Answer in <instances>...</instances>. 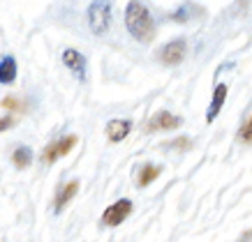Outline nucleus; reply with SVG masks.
Here are the masks:
<instances>
[{"label": "nucleus", "mask_w": 252, "mask_h": 242, "mask_svg": "<svg viewBox=\"0 0 252 242\" xmlns=\"http://www.w3.org/2000/svg\"><path fill=\"white\" fill-rule=\"evenodd\" d=\"M16 125L14 115H5V118H0V132H5V129H12Z\"/></svg>", "instance_id": "15"}, {"label": "nucleus", "mask_w": 252, "mask_h": 242, "mask_svg": "<svg viewBox=\"0 0 252 242\" xmlns=\"http://www.w3.org/2000/svg\"><path fill=\"white\" fill-rule=\"evenodd\" d=\"M162 173V166L158 164H144L139 168V175H137V187H148L151 182H155V178H160Z\"/></svg>", "instance_id": "12"}, {"label": "nucleus", "mask_w": 252, "mask_h": 242, "mask_svg": "<svg viewBox=\"0 0 252 242\" xmlns=\"http://www.w3.org/2000/svg\"><path fill=\"white\" fill-rule=\"evenodd\" d=\"M31 161H32V150L28 145H19L14 150V155H12V164H14L16 168H28Z\"/></svg>", "instance_id": "13"}, {"label": "nucleus", "mask_w": 252, "mask_h": 242, "mask_svg": "<svg viewBox=\"0 0 252 242\" xmlns=\"http://www.w3.org/2000/svg\"><path fill=\"white\" fill-rule=\"evenodd\" d=\"M238 138L245 141V143H252V115L243 122V127H241V132H238Z\"/></svg>", "instance_id": "14"}, {"label": "nucleus", "mask_w": 252, "mask_h": 242, "mask_svg": "<svg viewBox=\"0 0 252 242\" xmlns=\"http://www.w3.org/2000/svg\"><path fill=\"white\" fill-rule=\"evenodd\" d=\"M77 141L79 138L74 136V134H67V136H61V138H56V141H51V143L42 150V161H44L46 166H49V164H56L61 157L69 155V150L77 145Z\"/></svg>", "instance_id": "3"}, {"label": "nucleus", "mask_w": 252, "mask_h": 242, "mask_svg": "<svg viewBox=\"0 0 252 242\" xmlns=\"http://www.w3.org/2000/svg\"><path fill=\"white\" fill-rule=\"evenodd\" d=\"M63 62H65V67L72 69L81 81L86 79V72H84L86 69V58L79 51H74V49H65V51H63Z\"/></svg>", "instance_id": "9"}, {"label": "nucleus", "mask_w": 252, "mask_h": 242, "mask_svg": "<svg viewBox=\"0 0 252 242\" xmlns=\"http://www.w3.org/2000/svg\"><path fill=\"white\" fill-rule=\"evenodd\" d=\"M224 99H227V85L224 83H218L213 90V99H211V106H208L206 111V122H213L215 115L222 111V106H224Z\"/></svg>", "instance_id": "10"}, {"label": "nucleus", "mask_w": 252, "mask_h": 242, "mask_svg": "<svg viewBox=\"0 0 252 242\" xmlns=\"http://www.w3.org/2000/svg\"><path fill=\"white\" fill-rule=\"evenodd\" d=\"M125 26L130 35L141 44H148L155 39V21L151 9L141 2H127L125 7Z\"/></svg>", "instance_id": "1"}, {"label": "nucleus", "mask_w": 252, "mask_h": 242, "mask_svg": "<svg viewBox=\"0 0 252 242\" xmlns=\"http://www.w3.org/2000/svg\"><path fill=\"white\" fill-rule=\"evenodd\" d=\"M132 215V201L130 198H118L116 203H111L107 210L102 212V224L104 226H121L123 221Z\"/></svg>", "instance_id": "4"}, {"label": "nucleus", "mask_w": 252, "mask_h": 242, "mask_svg": "<svg viewBox=\"0 0 252 242\" xmlns=\"http://www.w3.org/2000/svg\"><path fill=\"white\" fill-rule=\"evenodd\" d=\"M109 23H111V5L95 0L88 5V26L95 35H104L109 30Z\"/></svg>", "instance_id": "2"}, {"label": "nucleus", "mask_w": 252, "mask_h": 242, "mask_svg": "<svg viewBox=\"0 0 252 242\" xmlns=\"http://www.w3.org/2000/svg\"><path fill=\"white\" fill-rule=\"evenodd\" d=\"M77 191H79V182L77 180L63 185L61 189H58V194H56V198H54V212H56V215H61V212L67 208L69 201L77 196Z\"/></svg>", "instance_id": "7"}, {"label": "nucleus", "mask_w": 252, "mask_h": 242, "mask_svg": "<svg viewBox=\"0 0 252 242\" xmlns=\"http://www.w3.org/2000/svg\"><path fill=\"white\" fill-rule=\"evenodd\" d=\"M238 242H252V228H250V231H245V233L241 235V240H238Z\"/></svg>", "instance_id": "16"}, {"label": "nucleus", "mask_w": 252, "mask_h": 242, "mask_svg": "<svg viewBox=\"0 0 252 242\" xmlns=\"http://www.w3.org/2000/svg\"><path fill=\"white\" fill-rule=\"evenodd\" d=\"M183 125V120L178 118V115L169 113V111H158V113L148 120V125H146V132H171V129H178Z\"/></svg>", "instance_id": "6"}, {"label": "nucleus", "mask_w": 252, "mask_h": 242, "mask_svg": "<svg viewBox=\"0 0 252 242\" xmlns=\"http://www.w3.org/2000/svg\"><path fill=\"white\" fill-rule=\"evenodd\" d=\"M132 132V120H123V118H114L107 125V138L111 143H118Z\"/></svg>", "instance_id": "8"}, {"label": "nucleus", "mask_w": 252, "mask_h": 242, "mask_svg": "<svg viewBox=\"0 0 252 242\" xmlns=\"http://www.w3.org/2000/svg\"><path fill=\"white\" fill-rule=\"evenodd\" d=\"M16 79V60L12 55H2L0 58V83L7 85V83H14Z\"/></svg>", "instance_id": "11"}, {"label": "nucleus", "mask_w": 252, "mask_h": 242, "mask_svg": "<svg viewBox=\"0 0 252 242\" xmlns=\"http://www.w3.org/2000/svg\"><path fill=\"white\" fill-rule=\"evenodd\" d=\"M185 53H188V42L185 39H171V42H167V44L162 46L158 58H160L162 65L174 67V65H181L185 60Z\"/></svg>", "instance_id": "5"}]
</instances>
